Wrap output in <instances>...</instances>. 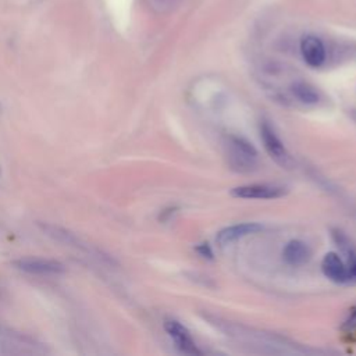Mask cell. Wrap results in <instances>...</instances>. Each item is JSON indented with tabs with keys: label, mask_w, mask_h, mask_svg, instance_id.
<instances>
[{
	"label": "cell",
	"mask_w": 356,
	"mask_h": 356,
	"mask_svg": "<svg viewBox=\"0 0 356 356\" xmlns=\"http://www.w3.org/2000/svg\"><path fill=\"white\" fill-rule=\"evenodd\" d=\"M228 159L234 168L238 171H249L257 156L254 146L242 136L231 135L228 138Z\"/></svg>",
	"instance_id": "1"
},
{
	"label": "cell",
	"mask_w": 356,
	"mask_h": 356,
	"mask_svg": "<svg viewBox=\"0 0 356 356\" xmlns=\"http://www.w3.org/2000/svg\"><path fill=\"white\" fill-rule=\"evenodd\" d=\"M260 138L263 140L266 152L270 154V157L275 163H278L280 165L286 167V168L292 165V159H291L288 150L285 149V146L282 145L280 138L275 135V132L270 127V124L266 121H263L260 125Z\"/></svg>",
	"instance_id": "2"
},
{
	"label": "cell",
	"mask_w": 356,
	"mask_h": 356,
	"mask_svg": "<svg viewBox=\"0 0 356 356\" xmlns=\"http://www.w3.org/2000/svg\"><path fill=\"white\" fill-rule=\"evenodd\" d=\"M13 264L25 273L36 274V275H57L65 271L63 263L50 259H36V257H25L13 261Z\"/></svg>",
	"instance_id": "3"
},
{
	"label": "cell",
	"mask_w": 356,
	"mask_h": 356,
	"mask_svg": "<svg viewBox=\"0 0 356 356\" xmlns=\"http://www.w3.org/2000/svg\"><path fill=\"white\" fill-rule=\"evenodd\" d=\"M231 195L241 199H277L286 195V189L278 185L252 184L231 189Z\"/></svg>",
	"instance_id": "4"
},
{
	"label": "cell",
	"mask_w": 356,
	"mask_h": 356,
	"mask_svg": "<svg viewBox=\"0 0 356 356\" xmlns=\"http://www.w3.org/2000/svg\"><path fill=\"white\" fill-rule=\"evenodd\" d=\"M164 330L174 341L178 350L186 355H200L199 348L196 346L195 341L192 339L189 331L177 320H165Z\"/></svg>",
	"instance_id": "5"
},
{
	"label": "cell",
	"mask_w": 356,
	"mask_h": 356,
	"mask_svg": "<svg viewBox=\"0 0 356 356\" xmlns=\"http://www.w3.org/2000/svg\"><path fill=\"white\" fill-rule=\"evenodd\" d=\"M300 53L305 63L313 68H317L325 61V47L320 38L314 35H305L300 40Z\"/></svg>",
	"instance_id": "6"
},
{
	"label": "cell",
	"mask_w": 356,
	"mask_h": 356,
	"mask_svg": "<svg viewBox=\"0 0 356 356\" xmlns=\"http://www.w3.org/2000/svg\"><path fill=\"white\" fill-rule=\"evenodd\" d=\"M321 271L330 281L335 284H346V266L337 253L330 252L323 257Z\"/></svg>",
	"instance_id": "7"
},
{
	"label": "cell",
	"mask_w": 356,
	"mask_h": 356,
	"mask_svg": "<svg viewBox=\"0 0 356 356\" xmlns=\"http://www.w3.org/2000/svg\"><path fill=\"white\" fill-rule=\"evenodd\" d=\"M263 227L257 222H242V224H235V225H229L222 228L218 234H217V243L224 246L228 245L239 238H243L249 234H254L259 232Z\"/></svg>",
	"instance_id": "8"
},
{
	"label": "cell",
	"mask_w": 356,
	"mask_h": 356,
	"mask_svg": "<svg viewBox=\"0 0 356 356\" xmlns=\"http://www.w3.org/2000/svg\"><path fill=\"white\" fill-rule=\"evenodd\" d=\"M282 257L289 266L298 267L305 264L310 259V249L305 242L299 239H292L285 245L282 250Z\"/></svg>",
	"instance_id": "9"
},
{
	"label": "cell",
	"mask_w": 356,
	"mask_h": 356,
	"mask_svg": "<svg viewBox=\"0 0 356 356\" xmlns=\"http://www.w3.org/2000/svg\"><path fill=\"white\" fill-rule=\"evenodd\" d=\"M291 90L293 96L305 104H316L320 100L317 90L307 82H302V81L293 82L291 86Z\"/></svg>",
	"instance_id": "10"
},
{
	"label": "cell",
	"mask_w": 356,
	"mask_h": 356,
	"mask_svg": "<svg viewBox=\"0 0 356 356\" xmlns=\"http://www.w3.org/2000/svg\"><path fill=\"white\" fill-rule=\"evenodd\" d=\"M346 253V284H356V250L350 249Z\"/></svg>",
	"instance_id": "11"
},
{
	"label": "cell",
	"mask_w": 356,
	"mask_h": 356,
	"mask_svg": "<svg viewBox=\"0 0 356 356\" xmlns=\"http://www.w3.org/2000/svg\"><path fill=\"white\" fill-rule=\"evenodd\" d=\"M195 250L197 252L199 256H202L203 259H207V260H213V250L210 248L209 243H199Z\"/></svg>",
	"instance_id": "12"
},
{
	"label": "cell",
	"mask_w": 356,
	"mask_h": 356,
	"mask_svg": "<svg viewBox=\"0 0 356 356\" xmlns=\"http://www.w3.org/2000/svg\"><path fill=\"white\" fill-rule=\"evenodd\" d=\"M356 327V307H353L349 313V317L345 320L343 323V328L345 330H352Z\"/></svg>",
	"instance_id": "13"
},
{
	"label": "cell",
	"mask_w": 356,
	"mask_h": 356,
	"mask_svg": "<svg viewBox=\"0 0 356 356\" xmlns=\"http://www.w3.org/2000/svg\"><path fill=\"white\" fill-rule=\"evenodd\" d=\"M175 1H177V0H149V3H150L153 7L160 8V10H163V8H165V7H171Z\"/></svg>",
	"instance_id": "14"
}]
</instances>
